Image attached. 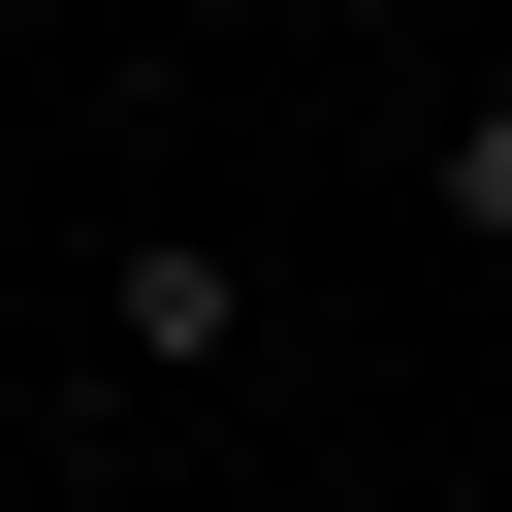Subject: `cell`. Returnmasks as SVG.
I'll use <instances>...</instances> for the list:
<instances>
[{
  "instance_id": "6da1fadb",
  "label": "cell",
  "mask_w": 512,
  "mask_h": 512,
  "mask_svg": "<svg viewBox=\"0 0 512 512\" xmlns=\"http://www.w3.org/2000/svg\"><path fill=\"white\" fill-rule=\"evenodd\" d=\"M96 384H128V416L256 384V288H224V224H128V256H96Z\"/></svg>"
},
{
  "instance_id": "7a4b0ae2",
  "label": "cell",
  "mask_w": 512,
  "mask_h": 512,
  "mask_svg": "<svg viewBox=\"0 0 512 512\" xmlns=\"http://www.w3.org/2000/svg\"><path fill=\"white\" fill-rule=\"evenodd\" d=\"M416 192H448V256H480V288H512V64H480V96H448V128H416Z\"/></svg>"
}]
</instances>
